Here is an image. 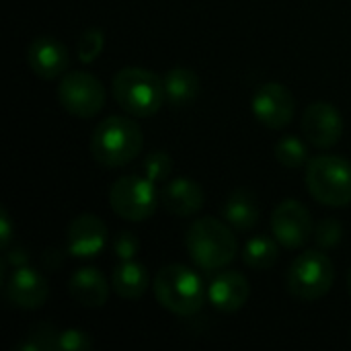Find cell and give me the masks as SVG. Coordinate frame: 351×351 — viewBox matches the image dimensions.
Wrapping results in <instances>:
<instances>
[{"label":"cell","mask_w":351,"mask_h":351,"mask_svg":"<svg viewBox=\"0 0 351 351\" xmlns=\"http://www.w3.org/2000/svg\"><path fill=\"white\" fill-rule=\"evenodd\" d=\"M144 146V134L132 117L111 115L103 119L90 138L93 158L109 169L132 162Z\"/></svg>","instance_id":"1"},{"label":"cell","mask_w":351,"mask_h":351,"mask_svg":"<svg viewBox=\"0 0 351 351\" xmlns=\"http://www.w3.org/2000/svg\"><path fill=\"white\" fill-rule=\"evenodd\" d=\"M185 247L191 261L204 271H220L228 267L239 251L232 230L214 218L195 220L187 230Z\"/></svg>","instance_id":"2"},{"label":"cell","mask_w":351,"mask_h":351,"mask_svg":"<svg viewBox=\"0 0 351 351\" xmlns=\"http://www.w3.org/2000/svg\"><path fill=\"white\" fill-rule=\"evenodd\" d=\"M152 288L158 304L177 317H193L204 306L206 290L202 278L187 265L173 263L158 269Z\"/></svg>","instance_id":"3"},{"label":"cell","mask_w":351,"mask_h":351,"mask_svg":"<svg viewBox=\"0 0 351 351\" xmlns=\"http://www.w3.org/2000/svg\"><path fill=\"white\" fill-rule=\"evenodd\" d=\"M113 97L117 105L134 117H150L165 103V80L146 68L128 66L113 78Z\"/></svg>","instance_id":"4"},{"label":"cell","mask_w":351,"mask_h":351,"mask_svg":"<svg viewBox=\"0 0 351 351\" xmlns=\"http://www.w3.org/2000/svg\"><path fill=\"white\" fill-rule=\"evenodd\" d=\"M306 187L308 193L323 206H350L351 162L333 154L313 158L306 167Z\"/></svg>","instance_id":"5"},{"label":"cell","mask_w":351,"mask_h":351,"mask_svg":"<svg viewBox=\"0 0 351 351\" xmlns=\"http://www.w3.org/2000/svg\"><path fill=\"white\" fill-rule=\"evenodd\" d=\"M333 261L321 249H313L300 253L292 261L286 282L292 296L304 302H315L329 294V290L333 288Z\"/></svg>","instance_id":"6"},{"label":"cell","mask_w":351,"mask_h":351,"mask_svg":"<svg viewBox=\"0 0 351 351\" xmlns=\"http://www.w3.org/2000/svg\"><path fill=\"white\" fill-rule=\"evenodd\" d=\"M111 210L128 222L148 220L158 206L152 181L138 175H128L117 179L109 191Z\"/></svg>","instance_id":"7"},{"label":"cell","mask_w":351,"mask_h":351,"mask_svg":"<svg viewBox=\"0 0 351 351\" xmlns=\"http://www.w3.org/2000/svg\"><path fill=\"white\" fill-rule=\"evenodd\" d=\"M58 99L68 113L76 117H95L105 105V88L97 76L76 70L62 78Z\"/></svg>","instance_id":"8"},{"label":"cell","mask_w":351,"mask_h":351,"mask_svg":"<svg viewBox=\"0 0 351 351\" xmlns=\"http://www.w3.org/2000/svg\"><path fill=\"white\" fill-rule=\"evenodd\" d=\"M271 230L276 241L286 249H300L313 234V216L302 202L286 199L274 210Z\"/></svg>","instance_id":"9"},{"label":"cell","mask_w":351,"mask_h":351,"mask_svg":"<svg viewBox=\"0 0 351 351\" xmlns=\"http://www.w3.org/2000/svg\"><path fill=\"white\" fill-rule=\"evenodd\" d=\"M296 101L290 88H286L280 82H267L261 84L253 97V113L255 117L271 128V130H282L290 125L294 117Z\"/></svg>","instance_id":"10"},{"label":"cell","mask_w":351,"mask_h":351,"mask_svg":"<svg viewBox=\"0 0 351 351\" xmlns=\"http://www.w3.org/2000/svg\"><path fill=\"white\" fill-rule=\"evenodd\" d=\"M302 132L313 146L331 148L343 136V117L331 103L317 101L302 115Z\"/></svg>","instance_id":"11"},{"label":"cell","mask_w":351,"mask_h":351,"mask_svg":"<svg viewBox=\"0 0 351 351\" xmlns=\"http://www.w3.org/2000/svg\"><path fill=\"white\" fill-rule=\"evenodd\" d=\"M107 226L95 214L76 216L66 230V249L74 257H95L103 251Z\"/></svg>","instance_id":"12"},{"label":"cell","mask_w":351,"mask_h":351,"mask_svg":"<svg viewBox=\"0 0 351 351\" xmlns=\"http://www.w3.org/2000/svg\"><path fill=\"white\" fill-rule=\"evenodd\" d=\"M47 296H49V286L39 271L27 265L14 267V271L6 282L8 302L25 311H37L45 304Z\"/></svg>","instance_id":"13"},{"label":"cell","mask_w":351,"mask_h":351,"mask_svg":"<svg viewBox=\"0 0 351 351\" xmlns=\"http://www.w3.org/2000/svg\"><path fill=\"white\" fill-rule=\"evenodd\" d=\"M27 62L31 70L45 80L58 78L68 68V51L64 43H60L56 37H35L27 47Z\"/></svg>","instance_id":"14"},{"label":"cell","mask_w":351,"mask_h":351,"mask_svg":"<svg viewBox=\"0 0 351 351\" xmlns=\"http://www.w3.org/2000/svg\"><path fill=\"white\" fill-rule=\"evenodd\" d=\"M249 280L239 271H224L208 288L210 302L222 313H237L249 300Z\"/></svg>","instance_id":"15"},{"label":"cell","mask_w":351,"mask_h":351,"mask_svg":"<svg viewBox=\"0 0 351 351\" xmlns=\"http://www.w3.org/2000/svg\"><path fill=\"white\" fill-rule=\"evenodd\" d=\"M68 292L78 304L86 308H99L109 298V284L99 269L82 267L72 274L68 282Z\"/></svg>","instance_id":"16"},{"label":"cell","mask_w":351,"mask_h":351,"mask_svg":"<svg viewBox=\"0 0 351 351\" xmlns=\"http://www.w3.org/2000/svg\"><path fill=\"white\" fill-rule=\"evenodd\" d=\"M160 202H162L165 210L171 212L173 216L189 218V216H193V214H197L202 210L204 191L191 179H175L165 187V191L160 195Z\"/></svg>","instance_id":"17"},{"label":"cell","mask_w":351,"mask_h":351,"mask_svg":"<svg viewBox=\"0 0 351 351\" xmlns=\"http://www.w3.org/2000/svg\"><path fill=\"white\" fill-rule=\"evenodd\" d=\"M222 214H224V220L230 226H234L237 230L247 232V230L255 228L257 222H259L257 197L249 189H245V187L234 189L228 195V199H226V204L222 208Z\"/></svg>","instance_id":"18"},{"label":"cell","mask_w":351,"mask_h":351,"mask_svg":"<svg viewBox=\"0 0 351 351\" xmlns=\"http://www.w3.org/2000/svg\"><path fill=\"white\" fill-rule=\"evenodd\" d=\"M111 286L117 296L125 300H138L146 294L150 286V276L144 265L132 261H123L113 269L111 276Z\"/></svg>","instance_id":"19"},{"label":"cell","mask_w":351,"mask_h":351,"mask_svg":"<svg viewBox=\"0 0 351 351\" xmlns=\"http://www.w3.org/2000/svg\"><path fill=\"white\" fill-rule=\"evenodd\" d=\"M199 93V78L189 68H173L165 76V97L173 107H187Z\"/></svg>","instance_id":"20"},{"label":"cell","mask_w":351,"mask_h":351,"mask_svg":"<svg viewBox=\"0 0 351 351\" xmlns=\"http://www.w3.org/2000/svg\"><path fill=\"white\" fill-rule=\"evenodd\" d=\"M278 243L269 237H253L243 251V261L251 269H269L278 261Z\"/></svg>","instance_id":"21"},{"label":"cell","mask_w":351,"mask_h":351,"mask_svg":"<svg viewBox=\"0 0 351 351\" xmlns=\"http://www.w3.org/2000/svg\"><path fill=\"white\" fill-rule=\"evenodd\" d=\"M21 351H56L60 350V331L53 325L39 323L35 325L25 339L19 343Z\"/></svg>","instance_id":"22"},{"label":"cell","mask_w":351,"mask_h":351,"mask_svg":"<svg viewBox=\"0 0 351 351\" xmlns=\"http://www.w3.org/2000/svg\"><path fill=\"white\" fill-rule=\"evenodd\" d=\"M276 158L286 169H298L308 160V148L296 136H286L276 144Z\"/></svg>","instance_id":"23"},{"label":"cell","mask_w":351,"mask_h":351,"mask_svg":"<svg viewBox=\"0 0 351 351\" xmlns=\"http://www.w3.org/2000/svg\"><path fill=\"white\" fill-rule=\"evenodd\" d=\"M103 45H105L103 31L101 29H86L80 35V41H78V60L84 62V64L95 62L101 56Z\"/></svg>","instance_id":"24"},{"label":"cell","mask_w":351,"mask_h":351,"mask_svg":"<svg viewBox=\"0 0 351 351\" xmlns=\"http://www.w3.org/2000/svg\"><path fill=\"white\" fill-rule=\"evenodd\" d=\"M171 171H173V160H171V156L167 152L156 150V152L148 154L146 160H144V173L152 183L165 181L171 175Z\"/></svg>","instance_id":"25"},{"label":"cell","mask_w":351,"mask_h":351,"mask_svg":"<svg viewBox=\"0 0 351 351\" xmlns=\"http://www.w3.org/2000/svg\"><path fill=\"white\" fill-rule=\"evenodd\" d=\"M341 239H343V226L337 218H325L315 230V241L321 249H333L341 243Z\"/></svg>","instance_id":"26"},{"label":"cell","mask_w":351,"mask_h":351,"mask_svg":"<svg viewBox=\"0 0 351 351\" xmlns=\"http://www.w3.org/2000/svg\"><path fill=\"white\" fill-rule=\"evenodd\" d=\"M93 348V339L88 333L78 329H66L60 333V350L66 351H84Z\"/></svg>","instance_id":"27"},{"label":"cell","mask_w":351,"mask_h":351,"mask_svg":"<svg viewBox=\"0 0 351 351\" xmlns=\"http://www.w3.org/2000/svg\"><path fill=\"white\" fill-rule=\"evenodd\" d=\"M138 249H140V243H138L136 234H132V232H119L113 243V253L121 261H132L138 255Z\"/></svg>","instance_id":"28"},{"label":"cell","mask_w":351,"mask_h":351,"mask_svg":"<svg viewBox=\"0 0 351 351\" xmlns=\"http://www.w3.org/2000/svg\"><path fill=\"white\" fill-rule=\"evenodd\" d=\"M4 253H6L4 261L10 263L12 267H23V265H27V261H29V255L25 253L23 247H12V249H6Z\"/></svg>","instance_id":"29"},{"label":"cell","mask_w":351,"mask_h":351,"mask_svg":"<svg viewBox=\"0 0 351 351\" xmlns=\"http://www.w3.org/2000/svg\"><path fill=\"white\" fill-rule=\"evenodd\" d=\"M0 226H2V249L6 251L8 249V243H10V220H8V214H6V210H2V218H0Z\"/></svg>","instance_id":"30"},{"label":"cell","mask_w":351,"mask_h":351,"mask_svg":"<svg viewBox=\"0 0 351 351\" xmlns=\"http://www.w3.org/2000/svg\"><path fill=\"white\" fill-rule=\"evenodd\" d=\"M348 288H350V294H351V267H350V271H348Z\"/></svg>","instance_id":"31"}]
</instances>
